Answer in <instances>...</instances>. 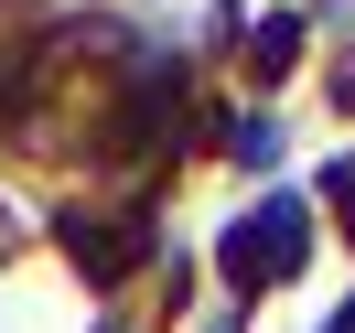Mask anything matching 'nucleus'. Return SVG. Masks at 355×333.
<instances>
[{
	"label": "nucleus",
	"instance_id": "nucleus-1",
	"mask_svg": "<svg viewBox=\"0 0 355 333\" xmlns=\"http://www.w3.org/2000/svg\"><path fill=\"white\" fill-rule=\"evenodd\" d=\"M302 247H312V215H302V194H280L248 226H226V280L259 290V280H280V269H302Z\"/></svg>",
	"mask_w": 355,
	"mask_h": 333
},
{
	"label": "nucleus",
	"instance_id": "nucleus-2",
	"mask_svg": "<svg viewBox=\"0 0 355 333\" xmlns=\"http://www.w3.org/2000/svg\"><path fill=\"white\" fill-rule=\"evenodd\" d=\"M291 54H302V22H259V75H291Z\"/></svg>",
	"mask_w": 355,
	"mask_h": 333
},
{
	"label": "nucleus",
	"instance_id": "nucleus-3",
	"mask_svg": "<svg viewBox=\"0 0 355 333\" xmlns=\"http://www.w3.org/2000/svg\"><path fill=\"white\" fill-rule=\"evenodd\" d=\"M334 204H345V215H355V161H345V172H334Z\"/></svg>",
	"mask_w": 355,
	"mask_h": 333
},
{
	"label": "nucleus",
	"instance_id": "nucleus-4",
	"mask_svg": "<svg viewBox=\"0 0 355 333\" xmlns=\"http://www.w3.org/2000/svg\"><path fill=\"white\" fill-rule=\"evenodd\" d=\"M345 333H355V312H345Z\"/></svg>",
	"mask_w": 355,
	"mask_h": 333
}]
</instances>
